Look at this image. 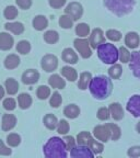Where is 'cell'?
<instances>
[{"instance_id": "1", "label": "cell", "mask_w": 140, "mask_h": 158, "mask_svg": "<svg viewBox=\"0 0 140 158\" xmlns=\"http://www.w3.org/2000/svg\"><path fill=\"white\" fill-rule=\"evenodd\" d=\"M89 90L96 100H105L111 96L113 91L112 79L105 75L92 77L89 85Z\"/></svg>"}, {"instance_id": "2", "label": "cell", "mask_w": 140, "mask_h": 158, "mask_svg": "<svg viewBox=\"0 0 140 158\" xmlns=\"http://www.w3.org/2000/svg\"><path fill=\"white\" fill-rule=\"evenodd\" d=\"M44 156L47 158H66L68 156V149L65 145L64 139L60 137H50L43 148Z\"/></svg>"}, {"instance_id": "3", "label": "cell", "mask_w": 140, "mask_h": 158, "mask_svg": "<svg viewBox=\"0 0 140 158\" xmlns=\"http://www.w3.org/2000/svg\"><path fill=\"white\" fill-rule=\"evenodd\" d=\"M104 6L117 17H124L134 10L135 0H104Z\"/></svg>"}, {"instance_id": "4", "label": "cell", "mask_w": 140, "mask_h": 158, "mask_svg": "<svg viewBox=\"0 0 140 158\" xmlns=\"http://www.w3.org/2000/svg\"><path fill=\"white\" fill-rule=\"evenodd\" d=\"M98 58L101 59L104 64L113 65L118 60V49L112 43H102L96 47Z\"/></svg>"}, {"instance_id": "5", "label": "cell", "mask_w": 140, "mask_h": 158, "mask_svg": "<svg viewBox=\"0 0 140 158\" xmlns=\"http://www.w3.org/2000/svg\"><path fill=\"white\" fill-rule=\"evenodd\" d=\"M74 48L80 54L82 58L86 59L92 56V47L89 43V40L86 37H78L74 41Z\"/></svg>"}, {"instance_id": "6", "label": "cell", "mask_w": 140, "mask_h": 158, "mask_svg": "<svg viewBox=\"0 0 140 158\" xmlns=\"http://www.w3.org/2000/svg\"><path fill=\"white\" fill-rule=\"evenodd\" d=\"M83 6L80 2H77V1H72L69 5H67V7L65 8V13L70 15L74 21H78L79 19H81L82 15H83Z\"/></svg>"}, {"instance_id": "7", "label": "cell", "mask_w": 140, "mask_h": 158, "mask_svg": "<svg viewBox=\"0 0 140 158\" xmlns=\"http://www.w3.org/2000/svg\"><path fill=\"white\" fill-rule=\"evenodd\" d=\"M41 67L47 73L55 72L57 67H58V58H57V56L53 54L44 55L42 60H41Z\"/></svg>"}, {"instance_id": "8", "label": "cell", "mask_w": 140, "mask_h": 158, "mask_svg": "<svg viewBox=\"0 0 140 158\" xmlns=\"http://www.w3.org/2000/svg\"><path fill=\"white\" fill-rule=\"evenodd\" d=\"M70 156L72 158H93L94 153L91 151V148L89 146L77 144L70 151Z\"/></svg>"}, {"instance_id": "9", "label": "cell", "mask_w": 140, "mask_h": 158, "mask_svg": "<svg viewBox=\"0 0 140 158\" xmlns=\"http://www.w3.org/2000/svg\"><path fill=\"white\" fill-rule=\"evenodd\" d=\"M89 43L94 49H96V47L98 45H101L102 43H105V35L100 27H96L91 31V33L89 35Z\"/></svg>"}, {"instance_id": "10", "label": "cell", "mask_w": 140, "mask_h": 158, "mask_svg": "<svg viewBox=\"0 0 140 158\" xmlns=\"http://www.w3.org/2000/svg\"><path fill=\"white\" fill-rule=\"evenodd\" d=\"M93 135L98 141L106 143L111 139V130L107 124L105 125H98L93 128Z\"/></svg>"}, {"instance_id": "11", "label": "cell", "mask_w": 140, "mask_h": 158, "mask_svg": "<svg viewBox=\"0 0 140 158\" xmlns=\"http://www.w3.org/2000/svg\"><path fill=\"white\" fill-rule=\"evenodd\" d=\"M126 109L135 118H140V94H135L128 100Z\"/></svg>"}, {"instance_id": "12", "label": "cell", "mask_w": 140, "mask_h": 158, "mask_svg": "<svg viewBox=\"0 0 140 158\" xmlns=\"http://www.w3.org/2000/svg\"><path fill=\"white\" fill-rule=\"evenodd\" d=\"M21 80L24 85H34L39 80V73L36 69H27L22 74Z\"/></svg>"}, {"instance_id": "13", "label": "cell", "mask_w": 140, "mask_h": 158, "mask_svg": "<svg viewBox=\"0 0 140 158\" xmlns=\"http://www.w3.org/2000/svg\"><path fill=\"white\" fill-rule=\"evenodd\" d=\"M14 44V39L7 32H0V51H10Z\"/></svg>"}, {"instance_id": "14", "label": "cell", "mask_w": 140, "mask_h": 158, "mask_svg": "<svg viewBox=\"0 0 140 158\" xmlns=\"http://www.w3.org/2000/svg\"><path fill=\"white\" fill-rule=\"evenodd\" d=\"M129 68L133 72L136 78L140 79V52H134L131 54L130 62H129Z\"/></svg>"}, {"instance_id": "15", "label": "cell", "mask_w": 140, "mask_h": 158, "mask_svg": "<svg viewBox=\"0 0 140 158\" xmlns=\"http://www.w3.org/2000/svg\"><path fill=\"white\" fill-rule=\"evenodd\" d=\"M17 125V118L14 114L7 113L2 116V121H1V128L3 132H9L15 127Z\"/></svg>"}, {"instance_id": "16", "label": "cell", "mask_w": 140, "mask_h": 158, "mask_svg": "<svg viewBox=\"0 0 140 158\" xmlns=\"http://www.w3.org/2000/svg\"><path fill=\"white\" fill-rule=\"evenodd\" d=\"M108 110H110L111 116L115 121H121V120L124 118V116H125L123 106H121V103H118V102H113V103L110 104L108 106Z\"/></svg>"}, {"instance_id": "17", "label": "cell", "mask_w": 140, "mask_h": 158, "mask_svg": "<svg viewBox=\"0 0 140 158\" xmlns=\"http://www.w3.org/2000/svg\"><path fill=\"white\" fill-rule=\"evenodd\" d=\"M125 45L130 49H136L140 45V36L137 32H128L125 35Z\"/></svg>"}, {"instance_id": "18", "label": "cell", "mask_w": 140, "mask_h": 158, "mask_svg": "<svg viewBox=\"0 0 140 158\" xmlns=\"http://www.w3.org/2000/svg\"><path fill=\"white\" fill-rule=\"evenodd\" d=\"M62 59L64 60L65 63L67 64H70V65H74L78 63V55L77 53L74 52V49L70 48V47H67L62 51Z\"/></svg>"}, {"instance_id": "19", "label": "cell", "mask_w": 140, "mask_h": 158, "mask_svg": "<svg viewBox=\"0 0 140 158\" xmlns=\"http://www.w3.org/2000/svg\"><path fill=\"white\" fill-rule=\"evenodd\" d=\"M5 29L7 30L8 32L13 33L14 35H21L24 32V24L22 22H13V21H9L5 24Z\"/></svg>"}, {"instance_id": "20", "label": "cell", "mask_w": 140, "mask_h": 158, "mask_svg": "<svg viewBox=\"0 0 140 158\" xmlns=\"http://www.w3.org/2000/svg\"><path fill=\"white\" fill-rule=\"evenodd\" d=\"M32 25L36 31H44L48 27V20H47V18L45 15H38L33 18Z\"/></svg>"}, {"instance_id": "21", "label": "cell", "mask_w": 140, "mask_h": 158, "mask_svg": "<svg viewBox=\"0 0 140 158\" xmlns=\"http://www.w3.org/2000/svg\"><path fill=\"white\" fill-rule=\"evenodd\" d=\"M20 62H21V59H20V57L17 54H9L5 58L3 65H5V67L7 69L12 70V69H15L19 67Z\"/></svg>"}, {"instance_id": "22", "label": "cell", "mask_w": 140, "mask_h": 158, "mask_svg": "<svg viewBox=\"0 0 140 158\" xmlns=\"http://www.w3.org/2000/svg\"><path fill=\"white\" fill-rule=\"evenodd\" d=\"M5 89H6V91H7L8 94H10V96H14V94H18V91H19V89H20L19 82H18L14 78L6 79Z\"/></svg>"}, {"instance_id": "23", "label": "cell", "mask_w": 140, "mask_h": 158, "mask_svg": "<svg viewBox=\"0 0 140 158\" xmlns=\"http://www.w3.org/2000/svg\"><path fill=\"white\" fill-rule=\"evenodd\" d=\"M32 103H33L32 97L30 96L29 94L22 92V94H20L19 96H18V104H19V106L22 109V110L29 109L30 106H32Z\"/></svg>"}, {"instance_id": "24", "label": "cell", "mask_w": 140, "mask_h": 158, "mask_svg": "<svg viewBox=\"0 0 140 158\" xmlns=\"http://www.w3.org/2000/svg\"><path fill=\"white\" fill-rule=\"evenodd\" d=\"M48 85L55 89H64L66 87V81L62 78V76L54 74L48 78Z\"/></svg>"}, {"instance_id": "25", "label": "cell", "mask_w": 140, "mask_h": 158, "mask_svg": "<svg viewBox=\"0 0 140 158\" xmlns=\"http://www.w3.org/2000/svg\"><path fill=\"white\" fill-rule=\"evenodd\" d=\"M64 114L66 118H70V120H74V118H78V116L80 115V108L74 103L68 104V106L64 109Z\"/></svg>"}, {"instance_id": "26", "label": "cell", "mask_w": 140, "mask_h": 158, "mask_svg": "<svg viewBox=\"0 0 140 158\" xmlns=\"http://www.w3.org/2000/svg\"><path fill=\"white\" fill-rule=\"evenodd\" d=\"M60 73H62V76H64L67 80L71 82L76 81L77 78H78V73L71 66H64L62 68V70H60Z\"/></svg>"}, {"instance_id": "27", "label": "cell", "mask_w": 140, "mask_h": 158, "mask_svg": "<svg viewBox=\"0 0 140 158\" xmlns=\"http://www.w3.org/2000/svg\"><path fill=\"white\" fill-rule=\"evenodd\" d=\"M91 79H92L91 73H89V72L81 73V74H80V77H79L78 88L80 89V90H86V89H88Z\"/></svg>"}, {"instance_id": "28", "label": "cell", "mask_w": 140, "mask_h": 158, "mask_svg": "<svg viewBox=\"0 0 140 158\" xmlns=\"http://www.w3.org/2000/svg\"><path fill=\"white\" fill-rule=\"evenodd\" d=\"M43 39H44V41L47 44L54 45L59 41V33L57 31H55V30H48V31H46L44 33Z\"/></svg>"}, {"instance_id": "29", "label": "cell", "mask_w": 140, "mask_h": 158, "mask_svg": "<svg viewBox=\"0 0 140 158\" xmlns=\"http://www.w3.org/2000/svg\"><path fill=\"white\" fill-rule=\"evenodd\" d=\"M43 122H44V125L46 126L48 130H50V131L55 130V128L57 127V125H58V120H57L56 116L52 113L46 114V115L44 116V118H43Z\"/></svg>"}, {"instance_id": "30", "label": "cell", "mask_w": 140, "mask_h": 158, "mask_svg": "<svg viewBox=\"0 0 140 158\" xmlns=\"http://www.w3.org/2000/svg\"><path fill=\"white\" fill-rule=\"evenodd\" d=\"M18 15H19V10L15 6H8L3 10V17L8 21H13Z\"/></svg>"}, {"instance_id": "31", "label": "cell", "mask_w": 140, "mask_h": 158, "mask_svg": "<svg viewBox=\"0 0 140 158\" xmlns=\"http://www.w3.org/2000/svg\"><path fill=\"white\" fill-rule=\"evenodd\" d=\"M90 33H91L90 25L86 23L81 22L76 25V34L78 35V37H86L88 35H90Z\"/></svg>"}, {"instance_id": "32", "label": "cell", "mask_w": 140, "mask_h": 158, "mask_svg": "<svg viewBox=\"0 0 140 158\" xmlns=\"http://www.w3.org/2000/svg\"><path fill=\"white\" fill-rule=\"evenodd\" d=\"M15 48H17V52L20 53V54L27 55L30 52H31L32 46H31V43H30L29 41H26V40H22V41L18 42Z\"/></svg>"}, {"instance_id": "33", "label": "cell", "mask_w": 140, "mask_h": 158, "mask_svg": "<svg viewBox=\"0 0 140 158\" xmlns=\"http://www.w3.org/2000/svg\"><path fill=\"white\" fill-rule=\"evenodd\" d=\"M123 74V67L119 64H113L108 69V76L111 79H119Z\"/></svg>"}, {"instance_id": "34", "label": "cell", "mask_w": 140, "mask_h": 158, "mask_svg": "<svg viewBox=\"0 0 140 158\" xmlns=\"http://www.w3.org/2000/svg\"><path fill=\"white\" fill-rule=\"evenodd\" d=\"M92 135L91 133H89V132H81V133H79L78 136H77V144L79 145H86V146H89L90 143L92 141Z\"/></svg>"}, {"instance_id": "35", "label": "cell", "mask_w": 140, "mask_h": 158, "mask_svg": "<svg viewBox=\"0 0 140 158\" xmlns=\"http://www.w3.org/2000/svg\"><path fill=\"white\" fill-rule=\"evenodd\" d=\"M131 58V53L128 51V47L122 46L118 49V59L121 60L123 64H127L130 62Z\"/></svg>"}, {"instance_id": "36", "label": "cell", "mask_w": 140, "mask_h": 158, "mask_svg": "<svg viewBox=\"0 0 140 158\" xmlns=\"http://www.w3.org/2000/svg\"><path fill=\"white\" fill-rule=\"evenodd\" d=\"M59 25L62 29H65V30H68V29H71L74 27V20L70 15H66L65 13L64 15L59 18Z\"/></svg>"}, {"instance_id": "37", "label": "cell", "mask_w": 140, "mask_h": 158, "mask_svg": "<svg viewBox=\"0 0 140 158\" xmlns=\"http://www.w3.org/2000/svg\"><path fill=\"white\" fill-rule=\"evenodd\" d=\"M108 127L111 130V139L112 141H118L122 136V130L117 124L114 123H107Z\"/></svg>"}, {"instance_id": "38", "label": "cell", "mask_w": 140, "mask_h": 158, "mask_svg": "<svg viewBox=\"0 0 140 158\" xmlns=\"http://www.w3.org/2000/svg\"><path fill=\"white\" fill-rule=\"evenodd\" d=\"M36 96L39 100H46L47 98L50 97V88L47 86H44V85L39 86L36 90Z\"/></svg>"}, {"instance_id": "39", "label": "cell", "mask_w": 140, "mask_h": 158, "mask_svg": "<svg viewBox=\"0 0 140 158\" xmlns=\"http://www.w3.org/2000/svg\"><path fill=\"white\" fill-rule=\"evenodd\" d=\"M7 144L10 147H18L21 144V136L17 133H10L7 136Z\"/></svg>"}, {"instance_id": "40", "label": "cell", "mask_w": 140, "mask_h": 158, "mask_svg": "<svg viewBox=\"0 0 140 158\" xmlns=\"http://www.w3.org/2000/svg\"><path fill=\"white\" fill-rule=\"evenodd\" d=\"M105 35L110 41H112V42H118V41H121L122 37H123V34H122L118 30H115V29L107 30Z\"/></svg>"}, {"instance_id": "41", "label": "cell", "mask_w": 140, "mask_h": 158, "mask_svg": "<svg viewBox=\"0 0 140 158\" xmlns=\"http://www.w3.org/2000/svg\"><path fill=\"white\" fill-rule=\"evenodd\" d=\"M62 103V97L60 96L59 92H54L52 96L49 97V106L52 108H59Z\"/></svg>"}, {"instance_id": "42", "label": "cell", "mask_w": 140, "mask_h": 158, "mask_svg": "<svg viewBox=\"0 0 140 158\" xmlns=\"http://www.w3.org/2000/svg\"><path fill=\"white\" fill-rule=\"evenodd\" d=\"M89 147L91 148V151L94 153V155L102 154V153H103V151H104L103 144H102L101 142L95 141V139H93V138H92V141H91V143H90V145H89Z\"/></svg>"}, {"instance_id": "43", "label": "cell", "mask_w": 140, "mask_h": 158, "mask_svg": "<svg viewBox=\"0 0 140 158\" xmlns=\"http://www.w3.org/2000/svg\"><path fill=\"white\" fill-rule=\"evenodd\" d=\"M69 128H70V126H69L68 121L67 120H60L58 122V125H57L56 130H57V133L62 134V135H66L69 132Z\"/></svg>"}, {"instance_id": "44", "label": "cell", "mask_w": 140, "mask_h": 158, "mask_svg": "<svg viewBox=\"0 0 140 158\" xmlns=\"http://www.w3.org/2000/svg\"><path fill=\"white\" fill-rule=\"evenodd\" d=\"M98 120L101 121H107L108 118H111V113H110V110L106 106H102L98 110V113H96Z\"/></svg>"}, {"instance_id": "45", "label": "cell", "mask_w": 140, "mask_h": 158, "mask_svg": "<svg viewBox=\"0 0 140 158\" xmlns=\"http://www.w3.org/2000/svg\"><path fill=\"white\" fill-rule=\"evenodd\" d=\"M3 108L7 110V111H13L15 108H17V102L13 98H6L2 102Z\"/></svg>"}, {"instance_id": "46", "label": "cell", "mask_w": 140, "mask_h": 158, "mask_svg": "<svg viewBox=\"0 0 140 158\" xmlns=\"http://www.w3.org/2000/svg\"><path fill=\"white\" fill-rule=\"evenodd\" d=\"M62 139H64L65 145H66L68 151H71L72 148L77 145V139H74V137H72V136H65Z\"/></svg>"}, {"instance_id": "47", "label": "cell", "mask_w": 140, "mask_h": 158, "mask_svg": "<svg viewBox=\"0 0 140 158\" xmlns=\"http://www.w3.org/2000/svg\"><path fill=\"white\" fill-rule=\"evenodd\" d=\"M15 3L20 9L23 10H29L30 8L32 7L33 1L32 0H15Z\"/></svg>"}, {"instance_id": "48", "label": "cell", "mask_w": 140, "mask_h": 158, "mask_svg": "<svg viewBox=\"0 0 140 158\" xmlns=\"http://www.w3.org/2000/svg\"><path fill=\"white\" fill-rule=\"evenodd\" d=\"M67 0H48V5L53 9H62L66 5Z\"/></svg>"}, {"instance_id": "49", "label": "cell", "mask_w": 140, "mask_h": 158, "mask_svg": "<svg viewBox=\"0 0 140 158\" xmlns=\"http://www.w3.org/2000/svg\"><path fill=\"white\" fill-rule=\"evenodd\" d=\"M127 155L131 158L140 157V146H131L130 148H128Z\"/></svg>"}, {"instance_id": "50", "label": "cell", "mask_w": 140, "mask_h": 158, "mask_svg": "<svg viewBox=\"0 0 140 158\" xmlns=\"http://www.w3.org/2000/svg\"><path fill=\"white\" fill-rule=\"evenodd\" d=\"M11 154H12V151H11L10 146H7L2 141H1V139H0V155L10 156Z\"/></svg>"}, {"instance_id": "51", "label": "cell", "mask_w": 140, "mask_h": 158, "mask_svg": "<svg viewBox=\"0 0 140 158\" xmlns=\"http://www.w3.org/2000/svg\"><path fill=\"white\" fill-rule=\"evenodd\" d=\"M5 94H6V89L3 88L1 85H0V100H1V99H3V97H5Z\"/></svg>"}, {"instance_id": "52", "label": "cell", "mask_w": 140, "mask_h": 158, "mask_svg": "<svg viewBox=\"0 0 140 158\" xmlns=\"http://www.w3.org/2000/svg\"><path fill=\"white\" fill-rule=\"evenodd\" d=\"M136 131H137V133L140 134V121L137 123V125H136Z\"/></svg>"}]
</instances>
